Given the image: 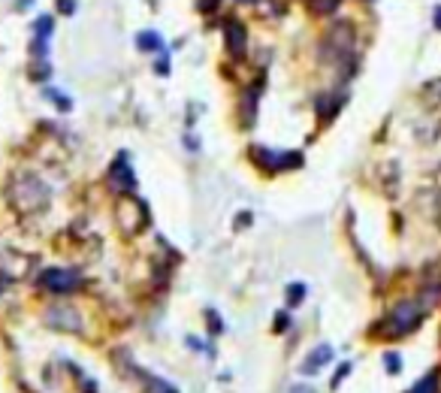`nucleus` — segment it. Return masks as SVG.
Listing matches in <instances>:
<instances>
[{
	"label": "nucleus",
	"mask_w": 441,
	"mask_h": 393,
	"mask_svg": "<svg viewBox=\"0 0 441 393\" xmlns=\"http://www.w3.org/2000/svg\"><path fill=\"white\" fill-rule=\"evenodd\" d=\"M4 197L9 209L15 215H25V218H34V215H43L52 203V191L43 179H39L34 169H18L6 179V188H4Z\"/></svg>",
	"instance_id": "obj_1"
},
{
	"label": "nucleus",
	"mask_w": 441,
	"mask_h": 393,
	"mask_svg": "<svg viewBox=\"0 0 441 393\" xmlns=\"http://www.w3.org/2000/svg\"><path fill=\"white\" fill-rule=\"evenodd\" d=\"M354 49H357V27L350 22H336L333 27L320 37V58L327 64H354Z\"/></svg>",
	"instance_id": "obj_2"
},
{
	"label": "nucleus",
	"mask_w": 441,
	"mask_h": 393,
	"mask_svg": "<svg viewBox=\"0 0 441 393\" xmlns=\"http://www.w3.org/2000/svg\"><path fill=\"white\" fill-rule=\"evenodd\" d=\"M115 221H118V227H121L124 236H139L148 227V221H152V215H148V203L127 191L115 206Z\"/></svg>",
	"instance_id": "obj_3"
},
{
	"label": "nucleus",
	"mask_w": 441,
	"mask_h": 393,
	"mask_svg": "<svg viewBox=\"0 0 441 393\" xmlns=\"http://www.w3.org/2000/svg\"><path fill=\"white\" fill-rule=\"evenodd\" d=\"M423 306L414 299H402L399 306L387 315V330L390 336H408V333H414L420 327V321H423Z\"/></svg>",
	"instance_id": "obj_4"
},
{
	"label": "nucleus",
	"mask_w": 441,
	"mask_h": 393,
	"mask_svg": "<svg viewBox=\"0 0 441 393\" xmlns=\"http://www.w3.org/2000/svg\"><path fill=\"white\" fill-rule=\"evenodd\" d=\"M39 288L48 290V294H73V290L82 288V272L52 266L39 276Z\"/></svg>",
	"instance_id": "obj_5"
},
{
	"label": "nucleus",
	"mask_w": 441,
	"mask_h": 393,
	"mask_svg": "<svg viewBox=\"0 0 441 393\" xmlns=\"http://www.w3.org/2000/svg\"><path fill=\"white\" fill-rule=\"evenodd\" d=\"M46 324L58 333H79L82 330V318H79L76 309H70V306H55L46 315Z\"/></svg>",
	"instance_id": "obj_6"
},
{
	"label": "nucleus",
	"mask_w": 441,
	"mask_h": 393,
	"mask_svg": "<svg viewBox=\"0 0 441 393\" xmlns=\"http://www.w3.org/2000/svg\"><path fill=\"white\" fill-rule=\"evenodd\" d=\"M414 203L420 209V215L429 218L433 224L441 227V188H423V191H417Z\"/></svg>",
	"instance_id": "obj_7"
},
{
	"label": "nucleus",
	"mask_w": 441,
	"mask_h": 393,
	"mask_svg": "<svg viewBox=\"0 0 441 393\" xmlns=\"http://www.w3.org/2000/svg\"><path fill=\"white\" fill-rule=\"evenodd\" d=\"M224 43H227V52L233 58H242L245 49H248V30L242 22H236V18H227L224 22Z\"/></svg>",
	"instance_id": "obj_8"
},
{
	"label": "nucleus",
	"mask_w": 441,
	"mask_h": 393,
	"mask_svg": "<svg viewBox=\"0 0 441 393\" xmlns=\"http://www.w3.org/2000/svg\"><path fill=\"white\" fill-rule=\"evenodd\" d=\"M109 181H112L118 191H133L136 179H133V169H130V164H127V155H118L112 169H109Z\"/></svg>",
	"instance_id": "obj_9"
},
{
	"label": "nucleus",
	"mask_w": 441,
	"mask_h": 393,
	"mask_svg": "<svg viewBox=\"0 0 441 393\" xmlns=\"http://www.w3.org/2000/svg\"><path fill=\"white\" fill-rule=\"evenodd\" d=\"M342 100L345 97H338V94H329V91H324L317 100H315V109H317V115H324V118H333L338 112V106H342Z\"/></svg>",
	"instance_id": "obj_10"
},
{
	"label": "nucleus",
	"mask_w": 441,
	"mask_h": 393,
	"mask_svg": "<svg viewBox=\"0 0 441 393\" xmlns=\"http://www.w3.org/2000/svg\"><path fill=\"white\" fill-rule=\"evenodd\" d=\"M329 360H333V348H329V345H320V348L312 351V360H308L305 366H303V372H305V375H312V372H317L320 366H327Z\"/></svg>",
	"instance_id": "obj_11"
},
{
	"label": "nucleus",
	"mask_w": 441,
	"mask_h": 393,
	"mask_svg": "<svg viewBox=\"0 0 441 393\" xmlns=\"http://www.w3.org/2000/svg\"><path fill=\"white\" fill-rule=\"evenodd\" d=\"M438 387H441V372H429L408 393H438Z\"/></svg>",
	"instance_id": "obj_12"
},
{
	"label": "nucleus",
	"mask_w": 441,
	"mask_h": 393,
	"mask_svg": "<svg viewBox=\"0 0 441 393\" xmlns=\"http://www.w3.org/2000/svg\"><path fill=\"white\" fill-rule=\"evenodd\" d=\"M136 43L143 52H160V43H164V39H160V34H154V30H143V34L136 37Z\"/></svg>",
	"instance_id": "obj_13"
},
{
	"label": "nucleus",
	"mask_w": 441,
	"mask_h": 393,
	"mask_svg": "<svg viewBox=\"0 0 441 393\" xmlns=\"http://www.w3.org/2000/svg\"><path fill=\"white\" fill-rule=\"evenodd\" d=\"M52 30H55V18L52 15H39L34 22V37H39V39L52 37Z\"/></svg>",
	"instance_id": "obj_14"
},
{
	"label": "nucleus",
	"mask_w": 441,
	"mask_h": 393,
	"mask_svg": "<svg viewBox=\"0 0 441 393\" xmlns=\"http://www.w3.org/2000/svg\"><path fill=\"white\" fill-rule=\"evenodd\" d=\"M342 0H312V13L315 15H333Z\"/></svg>",
	"instance_id": "obj_15"
},
{
	"label": "nucleus",
	"mask_w": 441,
	"mask_h": 393,
	"mask_svg": "<svg viewBox=\"0 0 441 393\" xmlns=\"http://www.w3.org/2000/svg\"><path fill=\"white\" fill-rule=\"evenodd\" d=\"M145 393H178V390L160 378H145Z\"/></svg>",
	"instance_id": "obj_16"
},
{
	"label": "nucleus",
	"mask_w": 441,
	"mask_h": 393,
	"mask_svg": "<svg viewBox=\"0 0 441 393\" xmlns=\"http://www.w3.org/2000/svg\"><path fill=\"white\" fill-rule=\"evenodd\" d=\"M303 297H305V288H303V285H296V288H287V299L294 302V306H296V302L303 299Z\"/></svg>",
	"instance_id": "obj_17"
},
{
	"label": "nucleus",
	"mask_w": 441,
	"mask_h": 393,
	"mask_svg": "<svg viewBox=\"0 0 441 393\" xmlns=\"http://www.w3.org/2000/svg\"><path fill=\"white\" fill-rule=\"evenodd\" d=\"M58 13H61V15L76 13V0H58Z\"/></svg>",
	"instance_id": "obj_18"
},
{
	"label": "nucleus",
	"mask_w": 441,
	"mask_h": 393,
	"mask_svg": "<svg viewBox=\"0 0 441 393\" xmlns=\"http://www.w3.org/2000/svg\"><path fill=\"white\" fill-rule=\"evenodd\" d=\"M206 318H209V327H212V336H218V333L224 330V324H220V321H218V315H215V311H206Z\"/></svg>",
	"instance_id": "obj_19"
},
{
	"label": "nucleus",
	"mask_w": 441,
	"mask_h": 393,
	"mask_svg": "<svg viewBox=\"0 0 441 393\" xmlns=\"http://www.w3.org/2000/svg\"><path fill=\"white\" fill-rule=\"evenodd\" d=\"M384 366H387L390 372H399V369H402V363H399V354H387V360H384Z\"/></svg>",
	"instance_id": "obj_20"
},
{
	"label": "nucleus",
	"mask_w": 441,
	"mask_h": 393,
	"mask_svg": "<svg viewBox=\"0 0 441 393\" xmlns=\"http://www.w3.org/2000/svg\"><path fill=\"white\" fill-rule=\"evenodd\" d=\"M348 372H350V363H345V366H342V369H338V372H336V381H333V387H338V385H342V378L348 375Z\"/></svg>",
	"instance_id": "obj_21"
},
{
	"label": "nucleus",
	"mask_w": 441,
	"mask_h": 393,
	"mask_svg": "<svg viewBox=\"0 0 441 393\" xmlns=\"http://www.w3.org/2000/svg\"><path fill=\"white\" fill-rule=\"evenodd\" d=\"M215 4H218V0H199V9H203V13H212Z\"/></svg>",
	"instance_id": "obj_22"
},
{
	"label": "nucleus",
	"mask_w": 441,
	"mask_h": 393,
	"mask_svg": "<svg viewBox=\"0 0 441 393\" xmlns=\"http://www.w3.org/2000/svg\"><path fill=\"white\" fill-rule=\"evenodd\" d=\"M435 27H438V30H441V6H438V9H435Z\"/></svg>",
	"instance_id": "obj_23"
},
{
	"label": "nucleus",
	"mask_w": 441,
	"mask_h": 393,
	"mask_svg": "<svg viewBox=\"0 0 441 393\" xmlns=\"http://www.w3.org/2000/svg\"><path fill=\"white\" fill-rule=\"evenodd\" d=\"M248 4H254V0H248Z\"/></svg>",
	"instance_id": "obj_24"
}]
</instances>
